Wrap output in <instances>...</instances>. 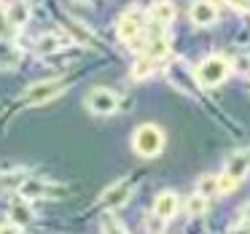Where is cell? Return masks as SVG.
Here are the masks:
<instances>
[{
	"instance_id": "obj_18",
	"label": "cell",
	"mask_w": 250,
	"mask_h": 234,
	"mask_svg": "<svg viewBox=\"0 0 250 234\" xmlns=\"http://www.w3.org/2000/svg\"><path fill=\"white\" fill-rule=\"evenodd\" d=\"M196 194L199 196H215L218 194V175H202L199 180H196Z\"/></svg>"
},
{
	"instance_id": "obj_4",
	"label": "cell",
	"mask_w": 250,
	"mask_h": 234,
	"mask_svg": "<svg viewBox=\"0 0 250 234\" xmlns=\"http://www.w3.org/2000/svg\"><path fill=\"white\" fill-rule=\"evenodd\" d=\"M86 105L92 113L97 116H110L119 110V94L113 89H105V86H97L86 94Z\"/></svg>"
},
{
	"instance_id": "obj_27",
	"label": "cell",
	"mask_w": 250,
	"mask_h": 234,
	"mask_svg": "<svg viewBox=\"0 0 250 234\" xmlns=\"http://www.w3.org/2000/svg\"><path fill=\"white\" fill-rule=\"evenodd\" d=\"M234 8H242V11H250V0H229Z\"/></svg>"
},
{
	"instance_id": "obj_13",
	"label": "cell",
	"mask_w": 250,
	"mask_h": 234,
	"mask_svg": "<svg viewBox=\"0 0 250 234\" xmlns=\"http://www.w3.org/2000/svg\"><path fill=\"white\" fill-rule=\"evenodd\" d=\"M22 62V49L11 41H0V70L3 67H17Z\"/></svg>"
},
{
	"instance_id": "obj_28",
	"label": "cell",
	"mask_w": 250,
	"mask_h": 234,
	"mask_svg": "<svg viewBox=\"0 0 250 234\" xmlns=\"http://www.w3.org/2000/svg\"><path fill=\"white\" fill-rule=\"evenodd\" d=\"M242 213H245V215H242V218H245V221H250V205H248V207H245V210H242Z\"/></svg>"
},
{
	"instance_id": "obj_9",
	"label": "cell",
	"mask_w": 250,
	"mask_h": 234,
	"mask_svg": "<svg viewBox=\"0 0 250 234\" xmlns=\"http://www.w3.org/2000/svg\"><path fill=\"white\" fill-rule=\"evenodd\" d=\"M175 14H178V8H175L172 0H153L151 8H148V19L153 24H162V27L175 22Z\"/></svg>"
},
{
	"instance_id": "obj_16",
	"label": "cell",
	"mask_w": 250,
	"mask_h": 234,
	"mask_svg": "<svg viewBox=\"0 0 250 234\" xmlns=\"http://www.w3.org/2000/svg\"><path fill=\"white\" fill-rule=\"evenodd\" d=\"M153 65H156V62L151 60V57H146V54H140L135 60V65H132V70H129V76L135 78V81H143V78H148L153 73Z\"/></svg>"
},
{
	"instance_id": "obj_11",
	"label": "cell",
	"mask_w": 250,
	"mask_h": 234,
	"mask_svg": "<svg viewBox=\"0 0 250 234\" xmlns=\"http://www.w3.org/2000/svg\"><path fill=\"white\" fill-rule=\"evenodd\" d=\"M49 191H51V186H49V183H43V180L30 178V175H27V178H24V183L19 186L17 194L22 196V199H27V202H30V199H38V196L49 194Z\"/></svg>"
},
{
	"instance_id": "obj_21",
	"label": "cell",
	"mask_w": 250,
	"mask_h": 234,
	"mask_svg": "<svg viewBox=\"0 0 250 234\" xmlns=\"http://www.w3.org/2000/svg\"><path fill=\"white\" fill-rule=\"evenodd\" d=\"M237 183H239V180H234L231 175L221 172V175H218V194H231V191L237 189Z\"/></svg>"
},
{
	"instance_id": "obj_12",
	"label": "cell",
	"mask_w": 250,
	"mask_h": 234,
	"mask_svg": "<svg viewBox=\"0 0 250 234\" xmlns=\"http://www.w3.org/2000/svg\"><path fill=\"white\" fill-rule=\"evenodd\" d=\"M6 19L11 27H24L30 22V6L24 0H14L11 6L6 8Z\"/></svg>"
},
{
	"instance_id": "obj_19",
	"label": "cell",
	"mask_w": 250,
	"mask_h": 234,
	"mask_svg": "<svg viewBox=\"0 0 250 234\" xmlns=\"http://www.w3.org/2000/svg\"><path fill=\"white\" fill-rule=\"evenodd\" d=\"M186 213H188V215H205L207 213V199L199 196V194L188 196V202H186Z\"/></svg>"
},
{
	"instance_id": "obj_8",
	"label": "cell",
	"mask_w": 250,
	"mask_h": 234,
	"mask_svg": "<svg viewBox=\"0 0 250 234\" xmlns=\"http://www.w3.org/2000/svg\"><path fill=\"white\" fill-rule=\"evenodd\" d=\"M129 196H132V183L129 180H119V183H113L110 189H105L103 205L110 207V210H119V207H124L126 202H129Z\"/></svg>"
},
{
	"instance_id": "obj_22",
	"label": "cell",
	"mask_w": 250,
	"mask_h": 234,
	"mask_svg": "<svg viewBox=\"0 0 250 234\" xmlns=\"http://www.w3.org/2000/svg\"><path fill=\"white\" fill-rule=\"evenodd\" d=\"M24 178H27V172H14V175H6V178L0 180V183H3V189H14V191H19V186L24 183Z\"/></svg>"
},
{
	"instance_id": "obj_17",
	"label": "cell",
	"mask_w": 250,
	"mask_h": 234,
	"mask_svg": "<svg viewBox=\"0 0 250 234\" xmlns=\"http://www.w3.org/2000/svg\"><path fill=\"white\" fill-rule=\"evenodd\" d=\"M167 51H169V43H167V38H164V35H153V38H148L146 57H151V60L156 62V60H162Z\"/></svg>"
},
{
	"instance_id": "obj_24",
	"label": "cell",
	"mask_w": 250,
	"mask_h": 234,
	"mask_svg": "<svg viewBox=\"0 0 250 234\" xmlns=\"http://www.w3.org/2000/svg\"><path fill=\"white\" fill-rule=\"evenodd\" d=\"M8 30H11V24H8V19H6V8L0 6V41L8 35Z\"/></svg>"
},
{
	"instance_id": "obj_14",
	"label": "cell",
	"mask_w": 250,
	"mask_h": 234,
	"mask_svg": "<svg viewBox=\"0 0 250 234\" xmlns=\"http://www.w3.org/2000/svg\"><path fill=\"white\" fill-rule=\"evenodd\" d=\"M248 170H250V156L248 153H234V156L226 162V170H223V172L231 175L234 180H242Z\"/></svg>"
},
{
	"instance_id": "obj_3",
	"label": "cell",
	"mask_w": 250,
	"mask_h": 234,
	"mask_svg": "<svg viewBox=\"0 0 250 234\" xmlns=\"http://www.w3.org/2000/svg\"><path fill=\"white\" fill-rule=\"evenodd\" d=\"M143 27H146V14H143L140 8H129V11H124L119 17V22H116V35H119V41L129 43L132 38H137V35L143 33Z\"/></svg>"
},
{
	"instance_id": "obj_10",
	"label": "cell",
	"mask_w": 250,
	"mask_h": 234,
	"mask_svg": "<svg viewBox=\"0 0 250 234\" xmlns=\"http://www.w3.org/2000/svg\"><path fill=\"white\" fill-rule=\"evenodd\" d=\"M33 218H35V213H33V207L27 205V199L19 196L17 202H11V210H8V221L11 223H17V226H30Z\"/></svg>"
},
{
	"instance_id": "obj_2",
	"label": "cell",
	"mask_w": 250,
	"mask_h": 234,
	"mask_svg": "<svg viewBox=\"0 0 250 234\" xmlns=\"http://www.w3.org/2000/svg\"><path fill=\"white\" fill-rule=\"evenodd\" d=\"M231 73V62L221 54H212L207 60H202V65L196 67V81L202 86H221Z\"/></svg>"
},
{
	"instance_id": "obj_15",
	"label": "cell",
	"mask_w": 250,
	"mask_h": 234,
	"mask_svg": "<svg viewBox=\"0 0 250 234\" xmlns=\"http://www.w3.org/2000/svg\"><path fill=\"white\" fill-rule=\"evenodd\" d=\"M65 46V41L57 38V35H43V38L35 41V54L38 57H49V54H57V51Z\"/></svg>"
},
{
	"instance_id": "obj_26",
	"label": "cell",
	"mask_w": 250,
	"mask_h": 234,
	"mask_svg": "<svg viewBox=\"0 0 250 234\" xmlns=\"http://www.w3.org/2000/svg\"><path fill=\"white\" fill-rule=\"evenodd\" d=\"M237 73H250V60H237Z\"/></svg>"
},
{
	"instance_id": "obj_7",
	"label": "cell",
	"mask_w": 250,
	"mask_h": 234,
	"mask_svg": "<svg viewBox=\"0 0 250 234\" xmlns=\"http://www.w3.org/2000/svg\"><path fill=\"white\" fill-rule=\"evenodd\" d=\"M178 207H180V196L167 189L162 194H156V199H153V215L162 218V221H169V218L178 215Z\"/></svg>"
},
{
	"instance_id": "obj_1",
	"label": "cell",
	"mask_w": 250,
	"mask_h": 234,
	"mask_svg": "<svg viewBox=\"0 0 250 234\" xmlns=\"http://www.w3.org/2000/svg\"><path fill=\"white\" fill-rule=\"evenodd\" d=\"M132 151L143 159H156L164 151V132L156 124H143L132 135Z\"/></svg>"
},
{
	"instance_id": "obj_23",
	"label": "cell",
	"mask_w": 250,
	"mask_h": 234,
	"mask_svg": "<svg viewBox=\"0 0 250 234\" xmlns=\"http://www.w3.org/2000/svg\"><path fill=\"white\" fill-rule=\"evenodd\" d=\"M146 226H148V232H151V234H162L164 232V221H162V218H156L153 213L146 218Z\"/></svg>"
},
{
	"instance_id": "obj_5",
	"label": "cell",
	"mask_w": 250,
	"mask_h": 234,
	"mask_svg": "<svg viewBox=\"0 0 250 234\" xmlns=\"http://www.w3.org/2000/svg\"><path fill=\"white\" fill-rule=\"evenodd\" d=\"M65 89V81L62 78H51V81H38V84H33V86L27 89V92L22 94V100L24 103H30V105H38V103H46V100H51V97H57V94Z\"/></svg>"
},
{
	"instance_id": "obj_25",
	"label": "cell",
	"mask_w": 250,
	"mask_h": 234,
	"mask_svg": "<svg viewBox=\"0 0 250 234\" xmlns=\"http://www.w3.org/2000/svg\"><path fill=\"white\" fill-rule=\"evenodd\" d=\"M0 234H22V226H17V223L6 221V223H0Z\"/></svg>"
},
{
	"instance_id": "obj_6",
	"label": "cell",
	"mask_w": 250,
	"mask_h": 234,
	"mask_svg": "<svg viewBox=\"0 0 250 234\" xmlns=\"http://www.w3.org/2000/svg\"><path fill=\"white\" fill-rule=\"evenodd\" d=\"M188 17L196 27H212L218 22V8L212 0H194L188 8Z\"/></svg>"
},
{
	"instance_id": "obj_20",
	"label": "cell",
	"mask_w": 250,
	"mask_h": 234,
	"mask_svg": "<svg viewBox=\"0 0 250 234\" xmlns=\"http://www.w3.org/2000/svg\"><path fill=\"white\" fill-rule=\"evenodd\" d=\"M103 234H129V232H126V229L121 226L113 215H105L103 218Z\"/></svg>"
}]
</instances>
